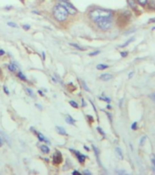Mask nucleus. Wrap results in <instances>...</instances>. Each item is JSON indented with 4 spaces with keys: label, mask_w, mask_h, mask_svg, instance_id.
Listing matches in <instances>:
<instances>
[{
    "label": "nucleus",
    "mask_w": 155,
    "mask_h": 175,
    "mask_svg": "<svg viewBox=\"0 0 155 175\" xmlns=\"http://www.w3.org/2000/svg\"><path fill=\"white\" fill-rule=\"evenodd\" d=\"M5 54V51L3 50V49H0V56H2V55H4Z\"/></svg>",
    "instance_id": "nucleus-34"
},
{
    "label": "nucleus",
    "mask_w": 155,
    "mask_h": 175,
    "mask_svg": "<svg viewBox=\"0 0 155 175\" xmlns=\"http://www.w3.org/2000/svg\"><path fill=\"white\" fill-rule=\"evenodd\" d=\"M56 130H58V132H59L60 134H61V135H67V132H66V130H65L64 128L57 126V127H56Z\"/></svg>",
    "instance_id": "nucleus-10"
},
{
    "label": "nucleus",
    "mask_w": 155,
    "mask_h": 175,
    "mask_svg": "<svg viewBox=\"0 0 155 175\" xmlns=\"http://www.w3.org/2000/svg\"><path fill=\"white\" fill-rule=\"evenodd\" d=\"M145 138H146V137H143V138H141V142H140V144H141H141L143 143V142L145 141Z\"/></svg>",
    "instance_id": "nucleus-31"
},
{
    "label": "nucleus",
    "mask_w": 155,
    "mask_h": 175,
    "mask_svg": "<svg viewBox=\"0 0 155 175\" xmlns=\"http://www.w3.org/2000/svg\"><path fill=\"white\" fill-rule=\"evenodd\" d=\"M109 68V66L106 65V64H99V65L97 66V68H98L99 70H104V69H106V68Z\"/></svg>",
    "instance_id": "nucleus-11"
},
{
    "label": "nucleus",
    "mask_w": 155,
    "mask_h": 175,
    "mask_svg": "<svg viewBox=\"0 0 155 175\" xmlns=\"http://www.w3.org/2000/svg\"><path fill=\"white\" fill-rule=\"evenodd\" d=\"M59 1H60V2H61V1H65V0H59Z\"/></svg>",
    "instance_id": "nucleus-39"
},
{
    "label": "nucleus",
    "mask_w": 155,
    "mask_h": 175,
    "mask_svg": "<svg viewBox=\"0 0 155 175\" xmlns=\"http://www.w3.org/2000/svg\"><path fill=\"white\" fill-rule=\"evenodd\" d=\"M98 130H99V133H100V134H102L103 136L105 135V134H104V132H103V130H102L100 128H99V127H98Z\"/></svg>",
    "instance_id": "nucleus-29"
},
{
    "label": "nucleus",
    "mask_w": 155,
    "mask_h": 175,
    "mask_svg": "<svg viewBox=\"0 0 155 175\" xmlns=\"http://www.w3.org/2000/svg\"><path fill=\"white\" fill-rule=\"evenodd\" d=\"M60 4L67 9V11H68V13L69 15H72V16H73V15H76V14H77V12H78L77 9H76V8L74 7V6L71 5L69 2H68V1L65 0V1H61Z\"/></svg>",
    "instance_id": "nucleus-4"
},
{
    "label": "nucleus",
    "mask_w": 155,
    "mask_h": 175,
    "mask_svg": "<svg viewBox=\"0 0 155 175\" xmlns=\"http://www.w3.org/2000/svg\"><path fill=\"white\" fill-rule=\"evenodd\" d=\"M26 89H27V92L30 95L31 97H34V96H35V95H34V92L32 91V89H31V88H27Z\"/></svg>",
    "instance_id": "nucleus-20"
},
{
    "label": "nucleus",
    "mask_w": 155,
    "mask_h": 175,
    "mask_svg": "<svg viewBox=\"0 0 155 175\" xmlns=\"http://www.w3.org/2000/svg\"><path fill=\"white\" fill-rule=\"evenodd\" d=\"M29 28H30V27H29V25H25V26H24V29H26V30H28V29H29Z\"/></svg>",
    "instance_id": "nucleus-33"
},
{
    "label": "nucleus",
    "mask_w": 155,
    "mask_h": 175,
    "mask_svg": "<svg viewBox=\"0 0 155 175\" xmlns=\"http://www.w3.org/2000/svg\"><path fill=\"white\" fill-rule=\"evenodd\" d=\"M127 55H128V51H125V52H121V56H122V57H126V56H127Z\"/></svg>",
    "instance_id": "nucleus-27"
},
{
    "label": "nucleus",
    "mask_w": 155,
    "mask_h": 175,
    "mask_svg": "<svg viewBox=\"0 0 155 175\" xmlns=\"http://www.w3.org/2000/svg\"><path fill=\"white\" fill-rule=\"evenodd\" d=\"M133 40H134V37H131V38H130V39L127 41V42H125V43H124L122 46H121V48H124V47H126L127 45H129V44H130V42H132Z\"/></svg>",
    "instance_id": "nucleus-18"
},
{
    "label": "nucleus",
    "mask_w": 155,
    "mask_h": 175,
    "mask_svg": "<svg viewBox=\"0 0 155 175\" xmlns=\"http://www.w3.org/2000/svg\"><path fill=\"white\" fill-rule=\"evenodd\" d=\"M82 86H83V88H85V90H87V91H90L89 88L87 87V85H86V83H85L84 81H82Z\"/></svg>",
    "instance_id": "nucleus-26"
},
{
    "label": "nucleus",
    "mask_w": 155,
    "mask_h": 175,
    "mask_svg": "<svg viewBox=\"0 0 155 175\" xmlns=\"http://www.w3.org/2000/svg\"><path fill=\"white\" fill-rule=\"evenodd\" d=\"M66 121L68 122V123H69V124H71V125H73L74 124V122H75V120L71 118L70 116H68L66 118Z\"/></svg>",
    "instance_id": "nucleus-14"
},
{
    "label": "nucleus",
    "mask_w": 155,
    "mask_h": 175,
    "mask_svg": "<svg viewBox=\"0 0 155 175\" xmlns=\"http://www.w3.org/2000/svg\"><path fill=\"white\" fill-rule=\"evenodd\" d=\"M127 2H128V5L130 6V7H131L132 9H136L137 6H136L135 0H127Z\"/></svg>",
    "instance_id": "nucleus-9"
},
{
    "label": "nucleus",
    "mask_w": 155,
    "mask_h": 175,
    "mask_svg": "<svg viewBox=\"0 0 155 175\" xmlns=\"http://www.w3.org/2000/svg\"><path fill=\"white\" fill-rule=\"evenodd\" d=\"M150 97H151V99H152L153 100V102H154V103H155V93H153V94H152V95H151Z\"/></svg>",
    "instance_id": "nucleus-28"
},
{
    "label": "nucleus",
    "mask_w": 155,
    "mask_h": 175,
    "mask_svg": "<svg viewBox=\"0 0 155 175\" xmlns=\"http://www.w3.org/2000/svg\"><path fill=\"white\" fill-rule=\"evenodd\" d=\"M70 45H71V46H73V47H75L76 49H79V50H84V49H83V48H81V47H79V46L76 45V44H73V43H71Z\"/></svg>",
    "instance_id": "nucleus-21"
},
{
    "label": "nucleus",
    "mask_w": 155,
    "mask_h": 175,
    "mask_svg": "<svg viewBox=\"0 0 155 175\" xmlns=\"http://www.w3.org/2000/svg\"><path fill=\"white\" fill-rule=\"evenodd\" d=\"M8 69L11 70V71H16L17 70V67L14 64H10V65H8Z\"/></svg>",
    "instance_id": "nucleus-16"
},
{
    "label": "nucleus",
    "mask_w": 155,
    "mask_h": 175,
    "mask_svg": "<svg viewBox=\"0 0 155 175\" xmlns=\"http://www.w3.org/2000/svg\"><path fill=\"white\" fill-rule=\"evenodd\" d=\"M68 15V13L67 9L62 6L61 4H59V5L54 6V8H53V16L58 21L63 22V21L67 20Z\"/></svg>",
    "instance_id": "nucleus-2"
},
{
    "label": "nucleus",
    "mask_w": 155,
    "mask_h": 175,
    "mask_svg": "<svg viewBox=\"0 0 155 175\" xmlns=\"http://www.w3.org/2000/svg\"><path fill=\"white\" fill-rule=\"evenodd\" d=\"M40 150H41L42 152H44V153H48V152H49V149H48V147L47 145L40 146Z\"/></svg>",
    "instance_id": "nucleus-12"
},
{
    "label": "nucleus",
    "mask_w": 155,
    "mask_h": 175,
    "mask_svg": "<svg viewBox=\"0 0 155 175\" xmlns=\"http://www.w3.org/2000/svg\"><path fill=\"white\" fill-rule=\"evenodd\" d=\"M73 151L75 152L76 156L78 157V160H79V162H81V163H83V162L85 161V159H86V157H85L84 155L80 154L79 151H76V150H73Z\"/></svg>",
    "instance_id": "nucleus-7"
},
{
    "label": "nucleus",
    "mask_w": 155,
    "mask_h": 175,
    "mask_svg": "<svg viewBox=\"0 0 155 175\" xmlns=\"http://www.w3.org/2000/svg\"><path fill=\"white\" fill-rule=\"evenodd\" d=\"M69 104H70V105H71V106H72L73 108H76V109H77V108L79 107L78 103H77V102H75L74 100H70V101H69Z\"/></svg>",
    "instance_id": "nucleus-19"
},
{
    "label": "nucleus",
    "mask_w": 155,
    "mask_h": 175,
    "mask_svg": "<svg viewBox=\"0 0 155 175\" xmlns=\"http://www.w3.org/2000/svg\"><path fill=\"white\" fill-rule=\"evenodd\" d=\"M7 26L12 27V28H17V26L15 23H13V22H7Z\"/></svg>",
    "instance_id": "nucleus-22"
},
{
    "label": "nucleus",
    "mask_w": 155,
    "mask_h": 175,
    "mask_svg": "<svg viewBox=\"0 0 155 175\" xmlns=\"http://www.w3.org/2000/svg\"><path fill=\"white\" fill-rule=\"evenodd\" d=\"M138 2V4H140L141 6H145L148 3V0H136Z\"/></svg>",
    "instance_id": "nucleus-17"
},
{
    "label": "nucleus",
    "mask_w": 155,
    "mask_h": 175,
    "mask_svg": "<svg viewBox=\"0 0 155 175\" xmlns=\"http://www.w3.org/2000/svg\"><path fill=\"white\" fill-rule=\"evenodd\" d=\"M132 75H133V72H130V74L129 78H131V77H132Z\"/></svg>",
    "instance_id": "nucleus-38"
},
{
    "label": "nucleus",
    "mask_w": 155,
    "mask_h": 175,
    "mask_svg": "<svg viewBox=\"0 0 155 175\" xmlns=\"http://www.w3.org/2000/svg\"><path fill=\"white\" fill-rule=\"evenodd\" d=\"M3 143H4V142H3V140H2V138L0 137V146L3 145Z\"/></svg>",
    "instance_id": "nucleus-35"
},
{
    "label": "nucleus",
    "mask_w": 155,
    "mask_h": 175,
    "mask_svg": "<svg viewBox=\"0 0 155 175\" xmlns=\"http://www.w3.org/2000/svg\"><path fill=\"white\" fill-rule=\"evenodd\" d=\"M99 99H103V100H105V101H107L108 103L110 102V99L109 98H106V97H100Z\"/></svg>",
    "instance_id": "nucleus-23"
},
{
    "label": "nucleus",
    "mask_w": 155,
    "mask_h": 175,
    "mask_svg": "<svg viewBox=\"0 0 155 175\" xmlns=\"http://www.w3.org/2000/svg\"><path fill=\"white\" fill-rule=\"evenodd\" d=\"M131 130H137V122H133L131 125Z\"/></svg>",
    "instance_id": "nucleus-24"
},
{
    "label": "nucleus",
    "mask_w": 155,
    "mask_h": 175,
    "mask_svg": "<svg viewBox=\"0 0 155 175\" xmlns=\"http://www.w3.org/2000/svg\"><path fill=\"white\" fill-rule=\"evenodd\" d=\"M153 161V166L155 167V159H153V161Z\"/></svg>",
    "instance_id": "nucleus-37"
},
{
    "label": "nucleus",
    "mask_w": 155,
    "mask_h": 175,
    "mask_svg": "<svg viewBox=\"0 0 155 175\" xmlns=\"http://www.w3.org/2000/svg\"><path fill=\"white\" fill-rule=\"evenodd\" d=\"M53 161L55 163H60L62 161V157L60 152H55L54 155H53Z\"/></svg>",
    "instance_id": "nucleus-5"
},
{
    "label": "nucleus",
    "mask_w": 155,
    "mask_h": 175,
    "mask_svg": "<svg viewBox=\"0 0 155 175\" xmlns=\"http://www.w3.org/2000/svg\"><path fill=\"white\" fill-rule=\"evenodd\" d=\"M72 173H73V174H80V173H79V172H77V171H74V172H73Z\"/></svg>",
    "instance_id": "nucleus-36"
},
{
    "label": "nucleus",
    "mask_w": 155,
    "mask_h": 175,
    "mask_svg": "<svg viewBox=\"0 0 155 175\" xmlns=\"http://www.w3.org/2000/svg\"><path fill=\"white\" fill-rule=\"evenodd\" d=\"M17 76H18V78H19L20 80H25V81H27V78L25 77V75H24V74H23L22 72H18Z\"/></svg>",
    "instance_id": "nucleus-15"
},
{
    "label": "nucleus",
    "mask_w": 155,
    "mask_h": 175,
    "mask_svg": "<svg viewBox=\"0 0 155 175\" xmlns=\"http://www.w3.org/2000/svg\"><path fill=\"white\" fill-rule=\"evenodd\" d=\"M115 150H116V155H117V157H118L119 159L122 160V159H123V155H122V150H121L119 147H117Z\"/></svg>",
    "instance_id": "nucleus-8"
},
{
    "label": "nucleus",
    "mask_w": 155,
    "mask_h": 175,
    "mask_svg": "<svg viewBox=\"0 0 155 175\" xmlns=\"http://www.w3.org/2000/svg\"><path fill=\"white\" fill-rule=\"evenodd\" d=\"M4 91H5L6 94H7V95L9 94V91H8V89L6 88V87H4Z\"/></svg>",
    "instance_id": "nucleus-30"
},
{
    "label": "nucleus",
    "mask_w": 155,
    "mask_h": 175,
    "mask_svg": "<svg viewBox=\"0 0 155 175\" xmlns=\"http://www.w3.org/2000/svg\"><path fill=\"white\" fill-rule=\"evenodd\" d=\"M98 28L103 31L109 30L112 27L113 24V18H105V19H101L96 22Z\"/></svg>",
    "instance_id": "nucleus-3"
},
{
    "label": "nucleus",
    "mask_w": 155,
    "mask_h": 175,
    "mask_svg": "<svg viewBox=\"0 0 155 175\" xmlns=\"http://www.w3.org/2000/svg\"><path fill=\"white\" fill-rule=\"evenodd\" d=\"M99 53H100V51L97 50V51H95V52H92V53H90V56H96V55H98V54H99Z\"/></svg>",
    "instance_id": "nucleus-25"
},
{
    "label": "nucleus",
    "mask_w": 155,
    "mask_h": 175,
    "mask_svg": "<svg viewBox=\"0 0 155 175\" xmlns=\"http://www.w3.org/2000/svg\"><path fill=\"white\" fill-rule=\"evenodd\" d=\"M37 137H38V140L40 141V142H48V141L41 134V133H37Z\"/></svg>",
    "instance_id": "nucleus-13"
},
{
    "label": "nucleus",
    "mask_w": 155,
    "mask_h": 175,
    "mask_svg": "<svg viewBox=\"0 0 155 175\" xmlns=\"http://www.w3.org/2000/svg\"><path fill=\"white\" fill-rule=\"evenodd\" d=\"M83 173H85V174H91V172H89V171H84V172H83Z\"/></svg>",
    "instance_id": "nucleus-32"
},
{
    "label": "nucleus",
    "mask_w": 155,
    "mask_h": 175,
    "mask_svg": "<svg viewBox=\"0 0 155 175\" xmlns=\"http://www.w3.org/2000/svg\"><path fill=\"white\" fill-rule=\"evenodd\" d=\"M113 78V76L111 74H109V73H104L102 75H100L99 79L103 81H108V80H110L111 79Z\"/></svg>",
    "instance_id": "nucleus-6"
},
{
    "label": "nucleus",
    "mask_w": 155,
    "mask_h": 175,
    "mask_svg": "<svg viewBox=\"0 0 155 175\" xmlns=\"http://www.w3.org/2000/svg\"><path fill=\"white\" fill-rule=\"evenodd\" d=\"M91 19L95 23L99 20L105 19V18H113V12L107 9L102 8H95L92 9L89 14Z\"/></svg>",
    "instance_id": "nucleus-1"
}]
</instances>
